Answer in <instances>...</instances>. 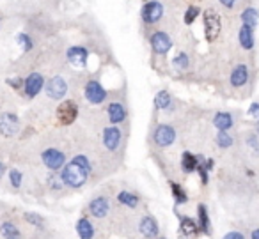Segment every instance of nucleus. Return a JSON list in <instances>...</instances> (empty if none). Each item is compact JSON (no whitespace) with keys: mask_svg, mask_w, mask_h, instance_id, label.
<instances>
[{"mask_svg":"<svg viewBox=\"0 0 259 239\" xmlns=\"http://www.w3.org/2000/svg\"><path fill=\"white\" fill-rule=\"evenodd\" d=\"M91 172V165L89 160L82 154L75 156L68 165H64V170L61 174V179L66 186L69 188H80L87 182V177H89Z\"/></svg>","mask_w":259,"mask_h":239,"instance_id":"f257e3e1","label":"nucleus"},{"mask_svg":"<svg viewBox=\"0 0 259 239\" xmlns=\"http://www.w3.org/2000/svg\"><path fill=\"white\" fill-rule=\"evenodd\" d=\"M202 22H204V36L208 43L219 37L220 30H222V22H220V15L215 9H206L204 15H202Z\"/></svg>","mask_w":259,"mask_h":239,"instance_id":"f03ea898","label":"nucleus"},{"mask_svg":"<svg viewBox=\"0 0 259 239\" xmlns=\"http://www.w3.org/2000/svg\"><path fill=\"white\" fill-rule=\"evenodd\" d=\"M163 16V6L160 4L158 0H151V2H146L141 9V18L144 20V23L148 25H155L162 20Z\"/></svg>","mask_w":259,"mask_h":239,"instance_id":"7ed1b4c3","label":"nucleus"},{"mask_svg":"<svg viewBox=\"0 0 259 239\" xmlns=\"http://www.w3.org/2000/svg\"><path fill=\"white\" fill-rule=\"evenodd\" d=\"M76 115H78V107L73 101H62L57 108V119L62 126H69L75 122Z\"/></svg>","mask_w":259,"mask_h":239,"instance_id":"20e7f679","label":"nucleus"},{"mask_svg":"<svg viewBox=\"0 0 259 239\" xmlns=\"http://www.w3.org/2000/svg\"><path fill=\"white\" fill-rule=\"evenodd\" d=\"M41 158H43V163L47 165L50 170H59V168H62L66 163V154L62 153V151L55 149V147L47 149L41 154Z\"/></svg>","mask_w":259,"mask_h":239,"instance_id":"39448f33","label":"nucleus"},{"mask_svg":"<svg viewBox=\"0 0 259 239\" xmlns=\"http://www.w3.org/2000/svg\"><path fill=\"white\" fill-rule=\"evenodd\" d=\"M85 98L89 103L100 105L107 100V90H105V87L101 85L100 82L91 80V82H87V85H85Z\"/></svg>","mask_w":259,"mask_h":239,"instance_id":"423d86ee","label":"nucleus"},{"mask_svg":"<svg viewBox=\"0 0 259 239\" xmlns=\"http://www.w3.org/2000/svg\"><path fill=\"white\" fill-rule=\"evenodd\" d=\"M20 129V119L11 112H4L0 115V133L4 136H13L16 135Z\"/></svg>","mask_w":259,"mask_h":239,"instance_id":"0eeeda50","label":"nucleus"},{"mask_svg":"<svg viewBox=\"0 0 259 239\" xmlns=\"http://www.w3.org/2000/svg\"><path fill=\"white\" fill-rule=\"evenodd\" d=\"M45 85V78L41 73H30L29 76H27L25 83H23V89H25V96L29 98V100H32V98H36L37 94L41 92V89H43Z\"/></svg>","mask_w":259,"mask_h":239,"instance_id":"6e6552de","label":"nucleus"},{"mask_svg":"<svg viewBox=\"0 0 259 239\" xmlns=\"http://www.w3.org/2000/svg\"><path fill=\"white\" fill-rule=\"evenodd\" d=\"M176 140V131L172 126L169 124H160L155 131V144L158 147H169Z\"/></svg>","mask_w":259,"mask_h":239,"instance_id":"1a4fd4ad","label":"nucleus"},{"mask_svg":"<svg viewBox=\"0 0 259 239\" xmlns=\"http://www.w3.org/2000/svg\"><path fill=\"white\" fill-rule=\"evenodd\" d=\"M149 41H151L153 52L158 55L169 54V50L172 48V39H170L169 34H165V32H155Z\"/></svg>","mask_w":259,"mask_h":239,"instance_id":"9d476101","label":"nucleus"},{"mask_svg":"<svg viewBox=\"0 0 259 239\" xmlns=\"http://www.w3.org/2000/svg\"><path fill=\"white\" fill-rule=\"evenodd\" d=\"M68 92V83L62 76H54L47 85V94L50 100H62Z\"/></svg>","mask_w":259,"mask_h":239,"instance_id":"9b49d317","label":"nucleus"},{"mask_svg":"<svg viewBox=\"0 0 259 239\" xmlns=\"http://www.w3.org/2000/svg\"><path fill=\"white\" fill-rule=\"evenodd\" d=\"M201 234V228H199V223L195 220L188 216L181 218L180 223V237L181 239H197V235Z\"/></svg>","mask_w":259,"mask_h":239,"instance_id":"f8f14e48","label":"nucleus"},{"mask_svg":"<svg viewBox=\"0 0 259 239\" xmlns=\"http://www.w3.org/2000/svg\"><path fill=\"white\" fill-rule=\"evenodd\" d=\"M68 61L75 68H85L87 61H89V52L83 46H71L68 50Z\"/></svg>","mask_w":259,"mask_h":239,"instance_id":"ddd939ff","label":"nucleus"},{"mask_svg":"<svg viewBox=\"0 0 259 239\" xmlns=\"http://www.w3.org/2000/svg\"><path fill=\"white\" fill-rule=\"evenodd\" d=\"M103 144L108 151H115L121 144V129L117 126H108L103 131Z\"/></svg>","mask_w":259,"mask_h":239,"instance_id":"4468645a","label":"nucleus"},{"mask_svg":"<svg viewBox=\"0 0 259 239\" xmlns=\"http://www.w3.org/2000/svg\"><path fill=\"white\" fill-rule=\"evenodd\" d=\"M248 76H250V73H248V68L245 64H240L236 66V68L231 71V85L234 87V89H240V87H243L245 83L248 82Z\"/></svg>","mask_w":259,"mask_h":239,"instance_id":"2eb2a0df","label":"nucleus"},{"mask_svg":"<svg viewBox=\"0 0 259 239\" xmlns=\"http://www.w3.org/2000/svg\"><path fill=\"white\" fill-rule=\"evenodd\" d=\"M89 211L93 216L96 218H105L110 211V204H108L107 197H96V199L91 200L89 204Z\"/></svg>","mask_w":259,"mask_h":239,"instance_id":"dca6fc26","label":"nucleus"},{"mask_svg":"<svg viewBox=\"0 0 259 239\" xmlns=\"http://www.w3.org/2000/svg\"><path fill=\"white\" fill-rule=\"evenodd\" d=\"M139 228H141V234L144 235L146 239H155L156 235H158V221H156L153 216L142 218Z\"/></svg>","mask_w":259,"mask_h":239,"instance_id":"f3484780","label":"nucleus"},{"mask_svg":"<svg viewBox=\"0 0 259 239\" xmlns=\"http://www.w3.org/2000/svg\"><path fill=\"white\" fill-rule=\"evenodd\" d=\"M238 41H240L241 48L243 50H252L255 44V37H254V27L248 25H241L240 32H238Z\"/></svg>","mask_w":259,"mask_h":239,"instance_id":"a211bd4d","label":"nucleus"},{"mask_svg":"<svg viewBox=\"0 0 259 239\" xmlns=\"http://www.w3.org/2000/svg\"><path fill=\"white\" fill-rule=\"evenodd\" d=\"M213 126L219 131H229L234 126V117L229 112H217L215 117H213Z\"/></svg>","mask_w":259,"mask_h":239,"instance_id":"6ab92c4d","label":"nucleus"},{"mask_svg":"<svg viewBox=\"0 0 259 239\" xmlns=\"http://www.w3.org/2000/svg\"><path fill=\"white\" fill-rule=\"evenodd\" d=\"M197 223L199 228L204 235H211V221H209V214H208V207L204 204H199L197 206Z\"/></svg>","mask_w":259,"mask_h":239,"instance_id":"aec40b11","label":"nucleus"},{"mask_svg":"<svg viewBox=\"0 0 259 239\" xmlns=\"http://www.w3.org/2000/svg\"><path fill=\"white\" fill-rule=\"evenodd\" d=\"M107 114H108V121L112 124H119L126 119V110L121 103H110L107 108Z\"/></svg>","mask_w":259,"mask_h":239,"instance_id":"412c9836","label":"nucleus"},{"mask_svg":"<svg viewBox=\"0 0 259 239\" xmlns=\"http://www.w3.org/2000/svg\"><path fill=\"white\" fill-rule=\"evenodd\" d=\"M197 165H199V156H195V154L185 151L183 156H181V168H183L187 174H190V172L197 170Z\"/></svg>","mask_w":259,"mask_h":239,"instance_id":"4be33fe9","label":"nucleus"},{"mask_svg":"<svg viewBox=\"0 0 259 239\" xmlns=\"http://www.w3.org/2000/svg\"><path fill=\"white\" fill-rule=\"evenodd\" d=\"M76 232H78L80 239H93L94 237V227L87 218H80L76 223Z\"/></svg>","mask_w":259,"mask_h":239,"instance_id":"5701e85b","label":"nucleus"},{"mask_svg":"<svg viewBox=\"0 0 259 239\" xmlns=\"http://www.w3.org/2000/svg\"><path fill=\"white\" fill-rule=\"evenodd\" d=\"M241 22L243 25H248V27H257V22H259V11L255 8H247L243 13H241Z\"/></svg>","mask_w":259,"mask_h":239,"instance_id":"b1692460","label":"nucleus"},{"mask_svg":"<svg viewBox=\"0 0 259 239\" xmlns=\"http://www.w3.org/2000/svg\"><path fill=\"white\" fill-rule=\"evenodd\" d=\"M117 200H119V204H122V206H126V207H137L139 202H141V199H139L135 193H130V192H121L117 195Z\"/></svg>","mask_w":259,"mask_h":239,"instance_id":"393cba45","label":"nucleus"},{"mask_svg":"<svg viewBox=\"0 0 259 239\" xmlns=\"http://www.w3.org/2000/svg\"><path fill=\"white\" fill-rule=\"evenodd\" d=\"M0 234L4 235L6 239H20V230L18 227H16L15 223H11V221H6V223H2V227H0Z\"/></svg>","mask_w":259,"mask_h":239,"instance_id":"a878e982","label":"nucleus"},{"mask_svg":"<svg viewBox=\"0 0 259 239\" xmlns=\"http://www.w3.org/2000/svg\"><path fill=\"white\" fill-rule=\"evenodd\" d=\"M170 101L172 100H170L169 90H160L155 96V108L156 110H165V108H169Z\"/></svg>","mask_w":259,"mask_h":239,"instance_id":"bb28decb","label":"nucleus"},{"mask_svg":"<svg viewBox=\"0 0 259 239\" xmlns=\"http://www.w3.org/2000/svg\"><path fill=\"white\" fill-rule=\"evenodd\" d=\"M169 186H170V192H172V197H174V200H176V204H185V202H187V200H188L187 192H185V189L181 188L178 182L170 181Z\"/></svg>","mask_w":259,"mask_h":239,"instance_id":"cd10ccee","label":"nucleus"},{"mask_svg":"<svg viewBox=\"0 0 259 239\" xmlns=\"http://www.w3.org/2000/svg\"><path fill=\"white\" fill-rule=\"evenodd\" d=\"M215 140H217V146H219L220 149H229V147H233V144H234V138L227 131H219Z\"/></svg>","mask_w":259,"mask_h":239,"instance_id":"c85d7f7f","label":"nucleus"},{"mask_svg":"<svg viewBox=\"0 0 259 239\" xmlns=\"http://www.w3.org/2000/svg\"><path fill=\"white\" fill-rule=\"evenodd\" d=\"M16 41H18V44L23 48V52H30V50H32V46H34V43H32V37H30V36H27L25 32L18 34V36H16Z\"/></svg>","mask_w":259,"mask_h":239,"instance_id":"c756f323","label":"nucleus"},{"mask_svg":"<svg viewBox=\"0 0 259 239\" xmlns=\"http://www.w3.org/2000/svg\"><path fill=\"white\" fill-rule=\"evenodd\" d=\"M199 13H201V9L195 8V6H190V8L187 9V13H185V16H183L185 23H187V25H192V23L195 22V18L199 16Z\"/></svg>","mask_w":259,"mask_h":239,"instance_id":"7c9ffc66","label":"nucleus"},{"mask_svg":"<svg viewBox=\"0 0 259 239\" xmlns=\"http://www.w3.org/2000/svg\"><path fill=\"white\" fill-rule=\"evenodd\" d=\"M172 64H174V68H176L178 71H183V69H187L188 68V57H187V54L176 55V57H174V61H172Z\"/></svg>","mask_w":259,"mask_h":239,"instance_id":"2f4dec72","label":"nucleus"},{"mask_svg":"<svg viewBox=\"0 0 259 239\" xmlns=\"http://www.w3.org/2000/svg\"><path fill=\"white\" fill-rule=\"evenodd\" d=\"M9 181H11L13 188H20V186H22V181H23L22 172L16 170V168H13V170L9 172Z\"/></svg>","mask_w":259,"mask_h":239,"instance_id":"473e14b6","label":"nucleus"},{"mask_svg":"<svg viewBox=\"0 0 259 239\" xmlns=\"http://www.w3.org/2000/svg\"><path fill=\"white\" fill-rule=\"evenodd\" d=\"M25 220L29 221V223H32L34 227H41V225H43V218H41L39 214H36V213H27Z\"/></svg>","mask_w":259,"mask_h":239,"instance_id":"72a5a7b5","label":"nucleus"},{"mask_svg":"<svg viewBox=\"0 0 259 239\" xmlns=\"http://www.w3.org/2000/svg\"><path fill=\"white\" fill-rule=\"evenodd\" d=\"M222 239H247V237H245L243 232H240V230H231V232H227V234L224 235Z\"/></svg>","mask_w":259,"mask_h":239,"instance_id":"f704fd0d","label":"nucleus"},{"mask_svg":"<svg viewBox=\"0 0 259 239\" xmlns=\"http://www.w3.org/2000/svg\"><path fill=\"white\" fill-rule=\"evenodd\" d=\"M250 117H254V119H259V103L257 101H254V103L248 107V112H247Z\"/></svg>","mask_w":259,"mask_h":239,"instance_id":"c9c22d12","label":"nucleus"},{"mask_svg":"<svg viewBox=\"0 0 259 239\" xmlns=\"http://www.w3.org/2000/svg\"><path fill=\"white\" fill-rule=\"evenodd\" d=\"M48 182H50V186L54 189H61L62 184H64V182H62V179H57V177H54V175H52V177L48 179Z\"/></svg>","mask_w":259,"mask_h":239,"instance_id":"e433bc0d","label":"nucleus"},{"mask_svg":"<svg viewBox=\"0 0 259 239\" xmlns=\"http://www.w3.org/2000/svg\"><path fill=\"white\" fill-rule=\"evenodd\" d=\"M8 83L13 87V89H20V87H22L25 82H23L22 78H9V80H8Z\"/></svg>","mask_w":259,"mask_h":239,"instance_id":"4c0bfd02","label":"nucleus"},{"mask_svg":"<svg viewBox=\"0 0 259 239\" xmlns=\"http://www.w3.org/2000/svg\"><path fill=\"white\" fill-rule=\"evenodd\" d=\"M236 2H238V0H220V4H222L224 8H227V9H233L234 6H236Z\"/></svg>","mask_w":259,"mask_h":239,"instance_id":"58836bf2","label":"nucleus"},{"mask_svg":"<svg viewBox=\"0 0 259 239\" xmlns=\"http://www.w3.org/2000/svg\"><path fill=\"white\" fill-rule=\"evenodd\" d=\"M250 239H259V227L250 232Z\"/></svg>","mask_w":259,"mask_h":239,"instance_id":"ea45409f","label":"nucleus"},{"mask_svg":"<svg viewBox=\"0 0 259 239\" xmlns=\"http://www.w3.org/2000/svg\"><path fill=\"white\" fill-rule=\"evenodd\" d=\"M4 172H6V167H4V163H2V161H0V177H2V175H4Z\"/></svg>","mask_w":259,"mask_h":239,"instance_id":"a19ab883","label":"nucleus"},{"mask_svg":"<svg viewBox=\"0 0 259 239\" xmlns=\"http://www.w3.org/2000/svg\"><path fill=\"white\" fill-rule=\"evenodd\" d=\"M255 133L259 135V119H257V122H255Z\"/></svg>","mask_w":259,"mask_h":239,"instance_id":"79ce46f5","label":"nucleus"},{"mask_svg":"<svg viewBox=\"0 0 259 239\" xmlns=\"http://www.w3.org/2000/svg\"><path fill=\"white\" fill-rule=\"evenodd\" d=\"M160 239H165V237H160Z\"/></svg>","mask_w":259,"mask_h":239,"instance_id":"37998d69","label":"nucleus"}]
</instances>
